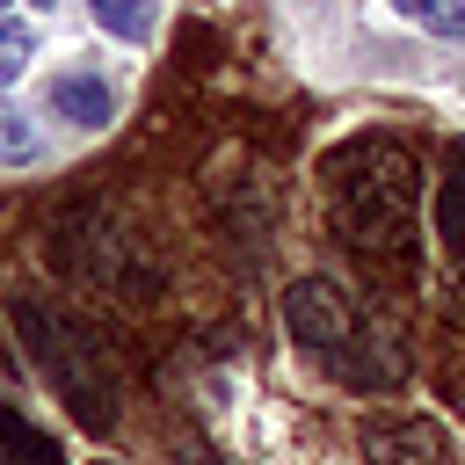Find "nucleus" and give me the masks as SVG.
Here are the masks:
<instances>
[{"mask_svg": "<svg viewBox=\"0 0 465 465\" xmlns=\"http://www.w3.org/2000/svg\"><path fill=\"white\" fill-rule=\"evenodd\" d=\"M0 465H65V458H58V443L36 421H22L15 407H0Z\"/></svg>", "mask_w": 465, "mask_h": 465, "instance_id": "0eeeda50", "label": "nucleus"}, {"mask_svg": "<svg viewBox=\"0 0 465 465\" xmlns=\"http://www.w3.org/2000/svg\"><path fill=\"white\" fill-rule=\"evenodd\" d=\"M363 465H450V443L429 414H378L363 421Z\"/></svg>", "mask_w": 465, "mask_h": 465, "instance_id": "20e7f679", "label": "nucleus"}, {"mask_svg": "<svg viewBox=\"0 0 465 465\" xmlns=\"http://www.w3.org/2000/svg\"><path fill=\"white\" fill-rule=\"evenodd\" d=\"M36 7H58V0H36Z\"/></svg>", "mask_w": 465, "mask_h": 465, "instance_id": "ddd939ff", "label": "nucleus"}, {"mask_svg": "<svg viewBox=\"0 0 465 465\" xmlns=\"http://www.w3.org/2000/svg\"><path fill=\"white\" fill-rule=\"evenodd\" d=\"M44 102H51V116H65L73 131H102V124L116 116V94H109V80H94V73H58Z\"/></svg>", "mask_w": 465, "mask_h": 465, "instance_id": "39448f33", "label": "nucleus"}, {"mask_svg": "<svg viewBox=\"0 0 465 465\" xmlns=\"http://www.w3.org/2000/svg\"><path fill=\"white\" fill-rule=\"evenodd\" d=\"M283 327H291V341L327 371V378H341V385H392L400 371H407V356H400V334L392 327H378L341 283H327V276H298L291 291H283Z\"/></svg>", "mask_w": 465, "mask_h": 465, "instance_id": "f03ea898", "label": "nucleus"}, {"mask_svg": "<svg viewBox=\"0 0 465 465\" xmlns=\"http://www.w3.org/2000/svg\"><path fill=\"white\" fill-rule=\"evenodd\" d=\"M203 465H211V458H203Z\"/></svg>", "mask_w": 465, "mask_h": 465, "instance_id": "2eb2a0df", "label": "nucleus"}, {"mask_svg": "<svg viewBox=\"0 0 465 465\" xmlns=\"http://www.w3.org/2000/svg\"><path fill=\"white\" fill-rule=\"evenodd\" d=\"M7 320L22 334V349L36 356V371L58 385V400L73 407L80 429H109L124 414V378H116V356L102 349L94 327H80L65 305H51L44 291H15L7 298Z\"/></svg>", "mask_w": 465, "mask_h": 465, "instance_id": "7ed1b4c3", "label": "nucleus"}, {"mask_svg": "<svg viewBox=\"0 0 465 465\" xmlns=\"http://www.w3.org/2000/svg\"><path fill=\"white\" fill-rule=\"evenodd\" d=\"M94 22L109 36H124V44H145L160 15H153V0H94Z\"/></svg>", "mask_w": 465, "mask_h": 465, "instance_id": "6e6552de", "label": "nucleus"}, {"mask_svg": "<svg viewBox=\"0 0 465 465\" xmlns=\"http://www.w3.org/2000/svg\"><path fill=\"white\" fill-rule=\"evenodd\" d=\"M421 203V160L400 138H356L327 160V225L356 254H407Z\"/></svg>", "mask_w": 465, "mask_h": 465, "instance_id": "f257e3e1", "label": "nucleus"}, {"mask_svg": "<svg viewBox=\"0 0 465 465\" xmlns=\"http://www.w3.org/2000/svg\"><path fill=\"white\" fill-rule=\"evenodd\" d=\"M0 7H7V0H0Z\"/></svg>", "mask_w": 465, "mask_h": 465, "instance_id": "4468645a", "label": "nucleus"}, {"mask_svg": "<svg viewBox=\"0 0 465 465\" xmlns=\"http://www.w3.org/2000/svg\"><path fill=\"white\" fill-rule=\"evenodd\" d=\"M29 51H36V36L22 22H0V87H15L29 73Z\"/></svg>", "mask_w": 465, "mask_h": 465, "instance_id": "9d476101", "label": "nucleus"}, {"mask_svg": "<svg viewBox=\"0 0 465 465\" xmlns=\"http://www.w3.org/2000/svg\"><path fill=\"white\" fill-rule=\"evenodd\" d=\"M421 22H429L436 36H465V0H436V7L421 15Z\"/></svg>", "mask_w": 465, "mask_h": 465, "instance_id": "9b49d317", "label": "nucleus"}, {"mask_svg": "<svg viewBox=\"0 0 465 465\" xmlns=\"http://www.w3.org/2000/svg\"><path fill=\"white\" fill-rule=\"evenodd\" d=\"M392 7H400V15H414V22H421V15H429V7H436V0H392Z\"/></svg>", "mask_w": 465, "mask_h": 465, "instance_id": "f8f14e48", "label": "nucleus"}, {"mask_svg": "<svg viewBox=\"0 0 465 465\" xmlns=\"http://www.w3.org/2000/svg\"><path fill=\"white\" fill-rule=\"evenodd\" d=\"M436 232H443V247L465 276V138L450 145V174H443V196H436Z\"/></svg>", "mask_w": 465, "mask_h": 465, "instance_id": "423d86ee", "label": "nucleus"}, {"mask_svg": "<svg viewBox=\"0 0 465 465\" xmlns=\"http://www.w3.org/2000/svg\"><path fill=\"white\" fill-rule=\"evenodd\" d=\"M0 160H7V167L36 160V131H29V116H22L15 102H0Z\"/></svg>", "mask_w": 465, "mask_h": 465, "instance_id": "1a4fd4ad", "label": "nucleus"}]
</instances>
